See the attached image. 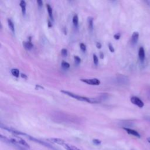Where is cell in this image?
Here are the masks:
<instances>
[{
  "label": "cell",
  "instance_id": "6da1fadb",
  "mask_svg": "<svg viewBox=\"0 0 150 150\" xmlns=\"http://www.w3.org/2000/svg\"><path fill=\"white\" fill-rule=\"evenodd\" d=\"M62 93H63V94L67 95L71 97H73L77 100L79 101H86L89 103H98L100 102V100L98 98H88V97H83V96H81L79 95H77L76 94H74L73 93L68 91H66V90H61L60 91Z\"/></svg>",
  "mask_w": 150,
  "mask_h": 150
},
{
  "label": "cell",
  "instance_id": "7a4b0ae2",
  "mask_svg": "<svg viewBox=\"0 0 150 150\" xmlns=\"http://www.w3.org/2000/svg\"><path fill=\"white\" fill-rule=\"evenodd\" d=\"M25 136L26 137H28V138L29 139L31 140V141H34V142H36L38 143V144H41V145H44V146H46V147H47V148H50V149H55V150H56V149H55L52 145H50L49 143H46V142H44V141H42V140H40V139H38V138H34V137H32V136H30V135H27V134H25Z\"/></svg>",
  "mask_w": 150,
  "mask_h": 150
},
{
  "label": "cell",
  "instance_id": "3957f363",
  "mask_svg": "<svg viewBox=\"0 0 150 150\" xmlns=\"http://www.w3.org/2000/svg\"><path fill=\"white\" fill-rule=\"evenodd\" d=\"M80 80L85 83H87L90 85H95L98 86L100 84V81L98 79H81Z\"/></svg>",
  "mask_w": 150,
  "mask_h": 150
},
{
  "label": "cell",
  "instance_id": "277c9868",
  "mask_svg": "<svg viewBox=\"0 0 150 150\" xmlns=\"http://www.w3.org/2000/svg\"><path fill=\"white\" fill-rule=\"evenodd\" d=\"M130 100H131V102L132 104L136 105L137 106H138V107H139V108H142V107L144 106V102H143L140 98H139L137 97L133 96V97H132L131 98Z\"/></svg>",
  "mask_w": 150,
  "mask_h": 150
},
{
  "label": "cell",
  "instance_id": "5b68a950",
  "mask_svg": "<svg viewBox=\"0 0 150 150\" xmlns=\"http://www.w3.org/2000/svg\"><path fill=\"white\" fill-rule=\"evenodd\" d=\"M47 141H49L51 142L55 143L56 144L62 145V146H63L66 144V142L64 141V140H63L61 138H50L47 139Z\"/></svg>",
  "mask_w": 150,
  "mask_h": 150
},
{
  "label": "cell",
  "instance_id": "8992f818",
  "mask_svg": "<svg viewBox=\"0 0 150 150\" xmlns=\"http://www.w3.org/2000/svg\"><path fill=\"white\" fill-rule=\"evenodd\" d=\"M124 130H125V131L128 134H130V135H132L133 136H135L137 138H140L141 136H140V134L137 132L135 130H134L132 129H131V128H123Z\"/></svg>",
  "mask_w": 150,
  "mask_h": 150
},
{
  "label": "cell",
  "instance_id": "52a82bcc",
  "mask_svg": "<svg viewBox=\"0 0 150 150\" xmlns=\"http://www.w3.org/2000/svg\"><path fill=\"white\" fill-rule=\"evenodd\" d=\"M138 56L139 59L141 60V62H143L145 60V50L143 47H140L138 51Z\"/></svg>",
  "mask_w": 150,
  "mask_h": 150
},
{
  "label": "cell",
  "instance_id": "ba28073f",
  "mask_svg": "<svg viewBox=\"0 0 150 150\" xmlns=\"http://www.w3.org/2000/svg\"><path fill=\"white\" fill-rule=\"evenodd\" d=\"M139 38V33L137 32H134L131 36V42L132 44L135 45L137 43Z\"/></svg>",
  "mask_w": 150,
  "mask_h": 150
},
{
  "label": "cell",
  "instance_id": "9c48e42d",
  "mask_svg": "<svg viewBox=\"0 0 150 150\" xmlns=\"http://www.w3.org/2000/svg\"><path fill=\"white\" fill-rule=\"evenodd\" d=\"M63 147L66 149V150H81L77 146L73 145H70L69 144L66 143L64 145Z\"/></svg>",
  "mask_w": 150,
  "mask_h": 150
},
{
  "label": "cell",
  "instance_id": "30bf717a",
  "mask_svg": "<svg viewBox=\"0 0 150 150\" xmlns=\"http://www.w3.org/2000/svg\"><path fill=\"white\" fill-rule=\"evenodd\" d=\"M23 45L25 47V49L29 50L31 49H32V47H33V44L30 42V41H28V42H23Z\"/></svg>",
  "mask_w": 150,
  "mask_h": 150
},
{
  "label": "cell",
  "instance_id": "8fae6325",
  "mask_svg": "<svg viewBox=\"0 0 150 150\" xmlns=\"http://www.w3.org/2000/svg\"><path fill=\"white\" fill-rule=\"evenodd\" d=\"M87 22H88V27L90 30L92 31L93 29V18L92 17H88L87 18Z\"/></svg>",
  "mask_w": 150,
  "mask_h": 150
},
{
  "label": "cell",
  "instance_id": "7c38bea8",
  "mask_svg": "<svg viewBox=\"0 0 150 150\" xmlns=\"http://www.w3.org/2000/svg\"><path fill=\"white\" fill-rule=\"evenodd\" d=\"M19 5H20V6L21 7V9H22V14L25 15V13H26V4L25 1L22 0L20 2Z\"/></svg>",
  "mask_w": 150,
  "mask_h": 150
},
{
  "label": "cell",
  "instance_id": "4fadbf2b",
  "mask_svg": "<svg viewBox=\"0 0 150 150\" xmlns=\"http://www.w3.org/2000/svg\"><path fill=\"white\" fill-rule=\"evenodd\" d=\"M8 26L10 28V29L11 30V31L14 33L15 32V26H14V24H13V22L12 21V20L11 19H8Z\"/></svg>",
  "mask_w": 150,
  "mask_h": 150
},
{
  "label": "cell",
  "instance_id": "5bb4252c",
  "mask_svg": "<svg viewBox=\"0 0 150 150\" xmlns=\"http://www.w3.org/2000/svg\"><path fill=\"white\" fill-rule=\"evenodd\" d=\"M46 8H47V10L49 13V15L50 16V18H51L52 20H53V11H52V8L50 6V5L49 4H46Z\"/></svg>",
  "mask_w": 150,
  "mask_h": 150
},
{
  "label": "cell",
  "instance_id": "9a60e30c",
  "mask_svg": "<svg viewBox=\"0 0 150 150\" xmlns=\"http://www.w3.org/2000/svg\"><path fill=\"white\" fill-rule=\"evenodd\" d=\"M118 81H119L121 83H126L127 81H128V79L126 76H120L118 77Z\"/></svg>",
  "mask_w": 150,
  "mask_h": 150
},
{
  "label": "cell",
  "instance_id": "2e32d148",
  "mask_svg": "<svg viewBox=\"0 0 150 150\" xmlns=\"http://www.w3.org/2000/svg\"><path fill=\"white\" fill-rule=\"evenodd\" d=\"M72 22L73 23L74 25V26L75 27H77L78 26V23H79V18L77 15H74L73 17V19H72Z\"/></svg>",
  "mask_w": 150,
  "mask_h": 150
},
{
  "label": "cell",
  "instance_id": "e0dca14e",
  "mask_svg": "<svg viewBox=\"0 0 150 150\" xmlns=\"http://www.w3.org/2000/svg\"><path fill=\"white\" fill-rule=\"evenodd\" d=\"M11 73L13 76L16 77H18L19 76V71L17 69H12L11 70Z\"/></svg>",
  "mask_w": 150,
  "mask_h": 150
},
{
  "label": "cell",
  "instance_id": "ac0fdd59",
  "mask_svg": "<svg viewBox=\"0 0 150 150\" xmlns=\"http://www.w3.org/2000/svg\"><path fill=\"white\" fill-rule=\"evenodd\" d=\"M62 66L64 69H67L70 67V64L69 63L65 62V61H63L62 62Z\"/></svg>",
  "mask_w": 150,
  "mask_h": 150
},
{
  "label": "cell",
  "instance_id": "d6986e66",
  "mask_svg": "<svg viewBox=\"0 0 150 150\" xmlns=\"http://www.w3.org/2000/svg\"><path fill=\"white\" fill-rule=\"evenodd\" d=\"M93 62H94V63L97 65L98 64V57L97 56H96V54H94L93 55Z\"/></svg>",
  "mask_w": 150,
  "mask_h": 150
},
{
  "label": "cell",
  "instance_id": "ffe728a7",
  "mask_svg": "<svg viewBox=\"0 0 150 150\" xmlns=\"http://www.w3.org/2000/svg\"><path fill=\"white\" fill-rule=\"evenodd\" d=\"M80 47L81 50L83 52H86V46L85 44H84V43H81L80 44Z\"/></svg>",
  "mask_w": 150,
  "mask_h": 150
},
{
  "label": "cell",
  "instance_id": "44dd1931",
  "mask_svg": "<svg viewBox=\"0 0 150 150\" xmlns=\"http://www.w3.org/2000/svg\"><path fill=\"white\" fill-rule=\"evenodd\" d=\"M61 54L63 57H66L67 55V50L66 49H62L61 50Z\"/></svg>",
  "mask_w": 150,
  "mask_h": 150
},
{
  "label": "cell",
  "instance_id": "7402d4cb",
  "mask_svg": "<svg viewBox=\"0 0 150 150\" xmlns=\"http://www.w3.org/2000/svg\"><path fill=\"white\" fill-rule=\"evenodd\" d=\"M74 59L75 63H76L77 64H79V63H80V62H81V59H80L79 56H74Z\"/></svg>",
  "mask_w": 150,
  "mask_h": 150
},
{
  "label": "cell",
  "instance_id": "603a6c76",
  "mask_svg": "<svg viewBox=\"0 0 150 150\" xmlns=\"http://www.w3.org/2000/svg\"><path fill=\"white\" fill-rule=\"evenodd\" d=\"M108 49H109V50H110V51L111 52H112V53H113V52H114V51H115V49H114V47H113V46L110 43H108Z\"/></svg>",
  "mask_w": 150,
  "mask_h": 150
},
{
  "label": "cell",
  "instance_id": "cb8c5ba5",
  "mask_svg": "<svg viewBox=\"0 0 150 150\" xmlns=\"http://www.w3.org/2000/svg\"><path fill=\"white\" fill-rule=\"evenodd\" d=\"M93 143H94V144H96V145H99V144H101V141L99 140V139H94L93 140Z\"/></svg>",
  "mask_w": 150,
  "mask_h": 150
},
{
  "label": "cell",
  "instance_id": "d4e9b609",
  "mask_svg": "<svg viewBox=\"0 0 150 150\" xmlns=\"http://www.w3.org/2000/svg\"><path fill=\"white\" fill-rule=\"evenodd\" d=\"M114 38L116 40H118L120 38V33H116L114 35Z\"/></svg>",
  "mask_w": 150,
  "mask_h": 150
},
{
  "label": "cell",
  "instance_id": "484cf974",
  "mask_svg": "<svg viewBox=\"0 0 150 150\" xmlns=\"http://www.w3.org/2000/svg\"><path fill=\"white\" fill-rule=\"evenodd\" d=\"M37 3L39 6H42L43 5V2L41 0H38Z\"/></svg>",
  "mask_w": 150,
  "mask_h": 150
},
{
  "label": "cell",
  "instance_id": "4316f807",
  "mask_svg": "<svg viewBox=\"0 0 150 150\" xmlns=\"http://www.w3.org/2000/svg\"><path fill=\"white\" fill-rule=\"evenodd\" d=\"M96 47L98 49H100L101 47V44L100 42H97L96 43Z\"/></svg>",
  "mask_w": 150,
  "mask_h": 150
},
{
  "label": "cell",
  "instance_id": "83f0119b",
  "mask_svg": "<svg viewBox=\"0 0 150 150\" xmlns=\"http://www.w3.org/2000/svg\"><path fill=\"white\" fill-rule=\"evenodd\" d=\"M39 88H44L42 86H40V85H38H38H36V86H35V88H36V89H37V88L39 89Z\"/></svg>",
  "mask_w": 150,
  "mask_h": 150
},
{
  "label": "cell",
  "instance_id": "f1b7e54d",
  "mask_svg": "<svg viewBox=\"0 0 150 150\" xmlns=\"http://www.w3.org/2000/svg\"><path fill=\"white\" fill-rule=\"evenodd\" d=\"M21 77H22V78H23V79H26V78H27L26 75V74H25L21 73Z\"/></svg>",
  "mask_w": 150,
  "mask_h": 150
},
{
  "label": "cell",
  "instance_id": "f546056e",
  "mask_svg": "<svg viewBox=\"0 0 150 150\" xmlns=\"http://www.w3.org/2000/svg\"><path fill=\"white\" fill-rule=\"evenodd\" d=\"M47 25H48V27H49V28H50V27L52 26V23L50 22V21H48V23H47Z\"/></svg>",
  "mask_w": 150,
  "mask_h": 150
},
{
  "label": "cell",
  "instance_id": "4dcf8cb0",
  "mask_svg": "<svg viewBox=\"0 0 150 150\" xmlns=\"http://www.w3.org/2000/svg\"><path fill=\"white\" fill-rule=\"evenodd\" d=\"M100 56L101 59H103L104 58V54H103V52H100Z\"/></svg>",
  "mask_w": 150,
  "mask_h": 150
},
{
  "label": "cell",
  "instance_id": "1f68e13d",
  "mask_svg": "<svg viewBox=\"0 0 150 150\" xmlns=\"http://www.w3.org/2000/svg\"><path fill=\"white\" fill-rule=\"evenodd\" d=\"M147 140H148V141L149 142H150V138H147Z\"/></svg>",
  "mask_w": 150,
  "mask_h": 150
}]
</instances>
